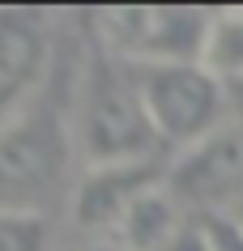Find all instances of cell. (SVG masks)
Masks as SVG:
<instances>
[{"label":"cell","instance_id":"6da1fadb","mask_svg":"<svg viewBox=\"0 0 243 251\" xmlns=\"http://www.w3.org/2000/svg\"><path fill=\"white\" fill-rule=\"evenodd\" d=\"M77 141H73V90L68 98L52 90L17 119L0 128V213L52 217L68 209L77 183Z\"/></svg>","mask_w":243,"mask_h":251},{"label":"cell","instance_id":"7a4b0ae2","mask_svg":"<svg viewBox=\"0 0 243 251\" xmlns=\"http://www.w3.org/2000/svg\"><path fill=\"white\" fill-rule=\"evenodd\" d=\"M73 141L81 171L162 158V145L136 90V73L128 64L103 51L81 64V77L73 81Z\"/></svg>","mask_w":243,"mask_h":251},{"label":"cell","instance_id":"3957f363","mask_svg":"<svg viewBox=\"0 0 243 251\" xmlns=\"http://www.w3.org/2000/svg\"><path fill=\"white\" fill-rule=\"evenodd\" d=\"M209 9L188 4H115L94 13L98 51L128 68H158V64H192L201 60Z\"/></svg>","mask_w":243,"mask_h":251},{"label":"cell","instance_id":"277c9868","mask_svg":"<svg viewBox=\"0 0 243 251\" xmlns=\"http://www.w3.org/2000/svg\"><path fill=\"white\" fill-rule=\"evenodd\" d=\"M133 73H136V90H141L145 115L154 124V136H158L162 149L184 153L226 124V85L201 60L133 68Z\"/></svg>","mask_w":243,"mask_h":251},{"label":"cell","instance_id":"5b68a950","mask_svg":"<svg viewBox=\"0 0 243 251\" xmlns=\"http://www.w3.org/2000/svg\"><path fill=\"white\" fill-rule=\"evenodd\" d=\"M55 51L60 17L52 9H0V128L52 90Z\"/></svg>","mask_w":243,"mask_h":251},{"label":"cell","instance_id":"8992f818","mask_svg":"<svg viewBox=\"0 0 243 251\" xmlns=\"http://www.w3.org/2000/svg\"><path fill=\"white\" fill-rule=\"evenodd\" d=\"M166 187L184 209L230 213V204L243 200V119H226L201 145L175 153Z\"/></svg>","mask_w":243,"mask_h":251},{"label":"cell","instance_id":"52a82bcc","mask_svg":"<svg viewBox=\"0 0 243 251\" xmlns=\"http://www.w3.org/2000/svg\"><path fill=\"white\" fill-rule=\"evenodd\" d=\"M166 183L162 162H128V166H90L77 175L68 217L81 238H115L120 222L149 187Z\"/></svg>","mask_w":243,"mask_h":251},{"label":"cell","instance_id":"ba28073f","mask_svg":"<svg viewBox=\"0 0 243 251\" xmlns=\"http://www.w3.org/2000/svg\"><path fill=\"white\" fill-rule=\"evenodd\" d=\"M184 226H188L184 204L171 196L166 183H158L128 209V217L115 230V243H124V247H133V251H166L184 234Z\"/></svg>","mask_w":243,"mask_h":251},{"label":"cell","instance_id":"9c48e42d","mask_svg":"<svg viewBox=\"0 0 243 251\" xmlns=\"http://www.w3.org/2000/svg\"><path fill=\"white\" fill-rule=\"evenodd\" d=\"M201 64L222 85H239L243 81V9H217V13H209Z\"/></svg>","mask_w":243,"mask_h":251},{"label":"cell","instance_id":"30bf717a","mask_svg":"<svg viewBox=\"0 0 243 251\" xmlns=\"http://www.w3.org/2000/svg\"><path fill=\"white\" fill-rule=\"evenodd\" d=\"M0 251H55V222L39 213H0Z\"/></svg>","mask_w":243,"mask_h":251},{"label":"cell","instance_id":"8fae6325","mask_svg":"<svg viewBox=\"0 0 243 251\" xmlns=\"http://www.w3.org/2000/svg\"><path fill=\"white\" fill-rule=\"evenodd\" d=\"M205 251H243V217L230 213H196L192 217Z\"/></svg>","mask_w":243,"mask_h":251},{"label":"cell","instance_id":"7c38bea8","mask_svg":"<svg viewBox=\"0 0 243 251\" xmlns=\"http://www.w3.org/2000/svg\"><path fill=\"white\" fill-rule=\"evenodd\" d=\"M68 251H133V247H124L115 238H77Z\"/></svg>","mask_w":243,"mask_h":251},{"label":"cell","instance_id":"4fadbf2b","mask_svg":"<svg viewBox=\"0 0 243 251\" xmlns=\"http://www.w3.org/2000/svg\"><path fill=\"white\" fill-rule=\"evenodd\" d=\"M166 251H205V243H201V234H196V226H192V217H188V226H184V234L171 243Z\"/></svg>","mask_w":243,"mask_h":251}]
</instances>
